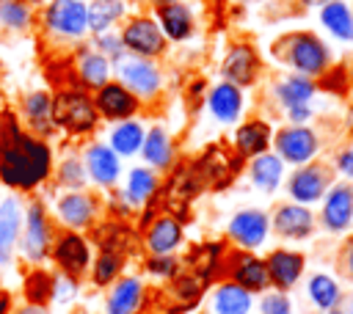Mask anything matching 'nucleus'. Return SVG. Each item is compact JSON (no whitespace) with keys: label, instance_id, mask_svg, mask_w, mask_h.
Segmentation results:
<instances>
[{"label":"nucleus","instance_id":"1","mask_svg":"<svg viewBox=\"0 0 353 314\" xmlns=\"http://www.w3.org/2000/svg\"><path fill=\"white\" fill-rule=\"evenodd\" d=\"M52 174V149L44 138L19 135L14 146L0 151V182L11 190H36Z\"/></svg>","mask_w":353,"mask_h":314},{"label":"nucleus","instance_id":"2","mask_svg":"<svg viewBox=\"0 0 353 314\" xmlns=\"http://www.w3.org/2000/svg\"><path fill=\"white\" fill-rule=\"evenodd\" d=\"M270 55L281 66H290L292 74H303V77H312V80L320 77L331 66L328 44L312 30H292V33L279 36L270 44Z\"/></svg>","mask_w":353,"mask_h":314},{"label":"nucleus","instance_id":"3","mask_svg":"<svg viewBox=\"0 0 353 314\" xmlns=\"http://www.w3.org/2000/svg\"><path fill=\"white\" fill-rule=\"evenodd\" d=\"M52 124L55 129H63L74 138L91 135L99 124V113L94 107V99L80 85L58 88L52 96Z\"/></svg>","mask_w":353,"mask_h":314},{"label":"nucleus","instance_id":"4","mask_svg":"<svg viewBox=\"0 0 353 314\" xmlns=\"http://www.w3.org/2000/svg\"><path fill=\"white\" fill-rule=\"evenodd\" d=\"M323 143L314 127L309 124H287L281 129L273 132V151L279 154V160L284 165H306L314 163L320 154Z\"/></svg>","mask_w":353,"mask_h":314},{"label":"nucleus","instance_id":"5","mask_svg":"<svg viewBox=\"0 0 353 314\" xmlns=\"http://www.w3.org/2000/svg\"><path fill=\"white\" fill-rule=\"evenodd\" d=\"M221 278H226V281L243 286V289L251 292L254 297L262 295L265 289H270V284H268V270H265V259L256 256V251L229 248L226 256H223Z\"/></svg>","mask_w":353,"mask_h":314},{"label":"nucleus","instance_id":"6","mask_svg":"<svg viewBox=\"0 0 353 314\" xmlns=\"http://www.w3.org/2000/svg\"><path fill=\"white\" fill-rule=\"evenodd\" d=\"M270 237V215L259 207L237 209L226 223V242L240 251H259Z\"/></svg>","mask_w":353,"mask_h":314},{"label":"nucleus","instance_id":"7","mask_svg":"<svg viewBox=\"0 0 353 314\" xmlns=\"http://www.w3.org/2000/svg\"><path fill=\"white\" fill-rule=\"evenodd\" d=\"M240 165H243V160H240L234 151H226V149H221V146L212 143L210 149H204V151L193 160L190 171H193V176L199 179L201 190H204V187L223 190V187H229V182L237 176Z\"/></svg>","mask_w":353,"mask_h":314},{"label":"nucleus","instance_id":"8","mask_svg":"<svg viewBox=\"0 0 353 314\" xmlns=\"http://www.w3.org/2000/svg\"><path fill=\"white\" fill-rule=\"evenodd\" d=\"M127 55H135V58H160L168 47L160 25L154 17H132L124 22L121 33H119Z\"/></svg>","mask_w":353,"mask_h":314},{"label":"nucleus","instance_id":"9","mask_svg":"<svg viewBox=\"0 0 353 314\" xmlns=\"http://www.w3.org/2000/svg\"><path fill=\"white\" fill-rule=\"evenodd\" d=\"M50 256L55 259L61 275L74 278V281H80V278L88 273L91 259H94V256H91V242H88L80 231H72V229L61 231V234L52 240Z\"/></svg>","mask_w":353,"mask_h":314},{"label":"nucleus","instance_id":"10","mask_svg":"<svg viewBox=\"0 0 353 314\" xmlns=\"http://www.w3.org/2000/svg\"><path fill=\"white\" fill-rule=\"evenodd\" d=\"M317 223L328 234H347L353 229V182H331L320 201Z\"/></svg>","mask_w":353,"mask_h":314},{"label":"nucleus","instance_id":"11","mask_svg":"<svg viewBox=\"0 0 353 314\" xmlns=\"http://www.w3.org/2000/svg\"><path fill=\"white\" fill-rule=\"evenodd\" d=\"M265 270H268V284L270 289L279 292H292L303 275H306V253L295 248H270L265 256Z\"/></svg>","mask_w":353,"mask_h":314},{"label":"nucleus","instance_id":"12","mask_svg":"<svg viewBox=\"0 0 353 314\" xmlns=\"http://www.w3.org/2000/svg\"><path fill=\"white\" fill-rule=\"evenodd\" d=\"M116 72H119V83L127 91H132L138 99H154L163 91V72L149 58L127 55L124 61L116 63Z\"/></svg>","mask_w":353,"mask_h":314},{"label":"nucleus","instance_id":"13","mask_svg":"<svg viewBox=\"0 0 353 314\" xmlns=\"http://www.w3.org/2000/svg\"><path fill=\"white\" fill-rule=\"evenodd\" d=\"M317 229V215L312 212V207L295 204V201H281L273 207L270 215V231L287 242H301L309 240Z\"/></svg>","mask_w":353,"mask_h":314},{"label":"nucleus","instance_id":"14","mask_svg":"<svg viewBox=\"0 0 353 314\" xmlns=\"http://www.w3.org/2000/svg\"><path fill=\"white\" fill-rule=\"evenodd\" d=\"M328 187H331V171L325 165H320V163L298 165L287 176V196H290V201L303 204V207L320 204Z\"/></svg>","mask_w":353,"mask_h":314},{"label":"nucleus","instance_id":"15","mask_svg":"<svg viewBox=\"0 0 353 314\" xmlns=\"http://www.w3.org/2000/svg\"><path fill=\"white\" fill-rule=\"evenodd\" d=\"M44 25L61 39L80 41L88 30V11L83 0H52L44 8Z\"/></svg>","mask_w":353,"mask_h":314},{"label":"nucleus","instance_id":"16","mask_svg":"<svg viewBox=\"0 0 353 314\" xmlns=\"http://www.w3.org/2000/svg\"><path fill=\"white\" fill-rule=\"evenodd\" d=\"M259 72H262V61H259V52L254 50V44L234 41L226 50L223 63H221V74L226 83H232L237 88H251L259 80Z\"/></svg>","mask_w":353,"mask_h":314},{"label":"nucleus","instance_id":"17","mask_svg":"<svg viewBox=\"0 0 353 314\" xmlns=\"http://www.w3.org/2000/svg\"><path fill=\"white\" fill-rule=\"evenodd\" d=\"M55 209H58V220H61L66 229H72V231H85V229H91V226L97 223L102 207H99V198H97L94 193L69 190V193H63V196L58 198Z\"/></svg>","mask_w":353,"mask_h":314},{"label":"nucleus","instance_id":"18","mask_svg":"<svg viewBox=\"0 0 353 314\" xmlns=\"http://www.w3.org/2000/svg\"><path fill=\"white\" fill-rule=\"evenodd\" d=\"M94 107L102 118L108 121H127V118H135V113L141 110V99L127 91L119 80H108L102 88L94 91Z\"/></svg>","mask_w":353,"mask_h":314},{"label":"nucleus","instance_id":"19","mask_svg":"<svg viewBox=\"0 0 353 314\" xmlns=\"http://www.w3.org/2000/svg\"><path fill=\"white\" fill-rule=\"evenodd\" d=\"M52 226L44 212L41 201H33L25 212V234H22V251L30 262H44L52 248Z\"/></svg>","mask_w":353,"mask_h":314},{"label":"nucleus","instance_id":"20","mask_svg":"<svg viewBox=\"0 0 353 314\" xmlns=\"http://www.w3.org/2000/svg\"><path fill=\"white\" fill-rule=\"evenodd\" d=\"M141 242L146 253H176L185 245V223L174 215H157L146 229H141Z\"/></svg>","mask_w":353,"mask_h":314},{"label":"nucleus","instance_id":"21","mask_svg":"<svg viewBox=\"0 0 353 314\" xmlns=\"http://www.w3.org/2000/svg\"><path fill=\"white\" fill-rule=\"evenodd\" d=\"M229 251V242L223 240H204L199 245H193L188 251V256L182 259V267L190 270L193 275H199L207 286H212L221 278V267H223V256Z\"/></svg>","mask_w":353,"mask_h":314},{"label":"nucleus","instance_id":"22","mask_svg":"<svg viewBox=\"0 0 353 314\" xmlns=\"http://www.w3.org/2000/svg\"><path fill=\"white\" fill-rule=\"evenodd\" d=\"M273 146V127L265 118H245L243 124L234 127L232 135V151L240 160H254Z\"/></svg>","mask_w":353,"mask_h":314},{"label":"nucleus","instance_id":"23","mask_svg":"<svg viewBox=\"0 0 353 314\" xmlns=\"http://www.w3.org/2000/svg\"><path fill=\"white\" fill-rule=\"evenodd\" d=\"M146 284L141 275H121L110 284L105 297V314H141L146 303Z\"/></svg>","mask_w":353,"mask_h":314},{"label":"nucleus","instance_id":"24","mask_svg":"<svg viewBox=\"0 0 353 314\" xmlns=\"http://www.w3.org/2000/svg\"><path fill=\"white\" fill-rule=\"evenodd\" d=\"M83 165H85L88 179L94 185L105 187V190H113L116 182H119V176H121V157L108 143H91V146H85Z\"/></svg>","mask_w":353,"mask_h":314},{"label":"nucleus","instance_id":"25","mask_svg":"<svg viewBox=\"0 0 353 314\" xmlns=\"http://www.w3.org/2000/svg\"><path fill=\"white\" fill-rule=\"evenodd\" d=\"M303 289H306V300H309L312 308L320 311V314L345 306V289H342V284H339V278H336L334 273H325V270L309 273Z\"/></svg>","mask_w":353,"mask_h":314},{"label":"nucleus","instance_id":"26","mask_svg":"<svg viewBox=\"0 0 353 314\" xmlns=\"http://www.w3.org/2000/svg\"><path fill=\"white\" fill-rule=\"evenodd\" d=\"M88 242H94L99 251H116V253L130 256V251L138 242V234L127 220L108 218V220L91 226V240Z\"/></svg>","mask_w":353,"mask_h":314},{"label":"nucleus","instance_id":"27","mask_svg":"<svg viewBox=\"0 0 353 314\" xmlns=\"http://www.w3.org/2000/svg\"><path fill=\"white\" fill-rule=\"evenodd\" d=\"M256 306V297L251 292H245L243 286L218 278L210 289V314H251Z\"/></svg>","mask_w":353,"mask_h":314},{"label":"nucleus","instance_id":"28","mask_svg":"<svg viewBox=\"0 0 353 314\" xmlns=\"http://www.w3.org/2000/svg\"><path fill=\"white\" fill-rule=\"evenodd\" d=\"M243 105H245L243 88H237L226 80L215 83L207 94V110L218 124H237V118L243 113Z\"/></svg>","mask_w":353,"mask_h":314},{"label":"nucleus","instance_id":"29","mask_svg":"<svg viewBox=\"0 0 353 314\" xmlns=\"http://www.w3.org/2000/svg\"><path fill=\"white\" fill-rule=\"evenodd\" d=\"M141 157H143L146 168H152V171H171V168H174L176 151H174V140H171V135L165 132V127L152 124V127L143 132Z\"/></svg>","mask_w":353,"mask_h":314},{"label":"nucleus","instance_id":"30","mask_svg":"<svg viewBox=\"0 0 353 314\" xmlns=\"http://www.w3.org/2000/svg\"><path fill=\"white\" fill-rule=\"evenodd\" d=\"M154 14H157V25H160L165 41H176V44H182V41H188V39L193 36L196 22H193V14H190V8H188L185 3L176 0V3L157 6Z\"/></svg>","mask_w":353,"mask_h":314},{"label":"nucleus","instance_id":"31","mask_svg":"<svg viewBox=\"0 0 353 314\" xmlns=\"http://www.w3.org/2000/svg\"><path fill=\"white\" fill-rule=\"evenodd\" d=\"M157 193H160V176H157V171H152L146 165L130 168L127 185L121 190V198L130 204V209L146 207L152 198H157Z\"/></svg>","mask_w":353,"mask_h":314},{"label":"nucleus","instance_id":"32","mask_svg":"<svg viewBox=\"0 0 353 314\" xmlns=\"http://www.w3.org/2000/svg\"><path fill=\"white\" fill-rule=\"evenodd\" d=\"M74 77L83 91H97L110 80V61L102 58L94 47H83L74 58Z\"/></svg>","mask_w":353,"mask_h":314},{"label":"nucleus","instance_id":"33","mask_svg":"<svg viewBox=\"0 0 353 314\" xmlns=\"http://www.w3.org/2000/svg\"><path fill=\"white\" fill-rule=\"evenodd\" d=\"M248 179L259 193H276L284 182V163L276 151H265L248 160Z\"/></svg>","mask_w":353,"mask_h":314},{"label":"nucleus","instance_id":"34","mask_svg":"<svg viewBox=\"0 0 353 314\" xmlns=\"http://www.w3.org/2000/svg\"><path fill=\"white\" fill-rule=\"evenodd\" d=\"M314 94H317V80L303 74H287L273 85V96L281 105V110H290L295 105H309Z\"/></svg>","mask_w":353,"mask_h":314},{"label":"nucleus","instance_id":"35","mask_svg":"<svg viewBox=\"0 0 353 314\" xmlns=\"http://www.w3.org/2000/svg\"><path fill=\"white\" fill-rule=\"evenodd\" d=\"M19 226H22V212L19 201L14 196H6L0 201V267L11 259L14 245L19 240Z\"/></svg>","mask_w":353,"mask_h":314},{"label":"nucleus","instance_id":"36","mask_svg":"<svg viewBox=\"0 0 353 314\" xmlns=\"http://www.w3.org/2000/svg\"><path fill=\"white\" fill-rule=\"evenodd\" d=\"M22 107H25L28 124L33 127V135L36 138H47V135L55 132V124H52V94H47V91H30L22 99Z\"/></svg>","mask_w":353,"mask_h":314},{"label":"nucleus","instance_id":"37","mask_svg":"<svg viewBox=\"0 0 353 314\" xmlns=\"http://www.w3.org/2000/svg\"><path fill=\"white\" fill-rule=\"evenodd\" d=\"M320 25L345 44H353V11L345 0H328L320 6Z\"/></svg>","mask_w":353,"mask_h":314},{"label":"nucleus","instance_id":"38","mask_svg":"<svg viewBox=\"0 0 353 314\" xmlns=\"http://www.w3.org/2000/svg\"><path fill=\"white\" fill-rule=\"evenodd\" d=\"M207 289L210 286L199 275H193L190 270H185V267L168 281L171 303H182V306H193V308H199V300L207 295Z\"/></svg>","mask_w":353,"mask_h":314},{"label":"nucleus","instance_id":"39","mask_svg":"<svg viewBox=\"0 0 353 314\" xmlns=\"http://www.w3.org/2000/svg\"><path fill=\"white\" fill-rule=\"evenodd\" d=\"M143 124L135 121V118H127V121H119L113 129H110V149L119 154V157H132L141 151V143H143Z\"/></svg>","mask_w":353,"mask_h":314},{"label":"nucleus","instance_id":"40","mask_svg":"<svg viewBox=\"0 0 353 314\" xmlns=\"http://www.w3.org/2000/svg\"><path fill=\"white\" fill-rule=\"evenodd\" d=\"M88 11V30L97 33H108L127 11L124 0H91V6H85Z\"/></svg>","mask_w":353,"mask_h":314},{"label":"nucleus","instance_id":"41","mask_svg":"<svg viewBox=\"0 0 353 314\" xmlns=\"http://www.w3.org/2000/svg\"><path fill=\"white\" fill-rule=\"evenodd\" d=\"M124 264H127V256H124V253L99 251V253L91 259V284H94V286H110L116 278L124 275Z\"/></svg>","mask_w":353,"mask_h":314},{"label":"nucleus","instance_id":"42","mask_svg":"<svg viewBox=\"0 0 353 314\" xmlns=\"http://www.w3.org/2000/svg\"><path fill=\"white\" fill-rule=\"evenodd\" d=\"M52 289H55V275L41 270V267H33L22 281L25 300L33 306H47L52 300Z\"/></svg>","mask_w":353,"mask_h":314},{"label":"nucleus","instance_id":"43","mask_svg":"<svg viewBox=\"0 0 353 314\" xmlns=\"http://www.w3.org/2000/svg\"><path fill=\"white\" fill-rule=\"evenodd\" d=\"M0 22L8 30H25L33 22V8L28 0H0Z\"/></svg>","mask_w":353,"mask_h":314},{"label":"nucleus","instance_id":"44","mask_svg":"<svg viewBox=\"0 0 353 314\" xmlns=\"http://www.w3.org/2000/svg\"><path fill=\"white\" fill-rule=\"evenodd\" d=\"M143 270H146V275L168 284L182 270V259L176 253H146L143 256Z\"/></svg>","mask_w":353,"mask_h":314},{"label":"nucleus","instance_id":"45","mask_svg":"<svg viewBox=\"0 0 353 314\" xmlns=\"http://www.w3.org/2000/svg\"><path fill=\"white\" fill-rule=\"evenodd\" d=\"M58 185L66 187V190H83L85 182H88V174H85V165L80 157H66L61 165H58V174H55Z\"/></svg>","mask_w":353,"mask_h":314},{"label":"nucleus","instance_id":"46","mask_svg":"<svg viewBox=\"0 0 353 314\" xmlns=\"http://www.w3.org/2000/svg\"><path fill=\"white\" fill-rule=\"evenodd\" d=\"M256 308L259 314H295L292 297L290 292H279V289H265L262 295H256Z\"/></svg>","mask_w":353,"mask_h":314},{"label":"nucleus","instance_id":"47","mask_svg":"<svg viewBox=\"0 0 353 314\" xmlns=\"http://www.w3.org/2000/svg\"><path fill=\"white\" fill-rule=\"evenodd\" d=\"M94 50H97L102 58H108L110 63H119V61L127 58V50H124V44H121L119 33H97V36H94Z\"/></svg>","mask_w":353,"mask_h":314},{"label":"nucleus","instance_id":"48","mask_svg":"<svg viewBox=\"0 0 353 314\" xmlns=\"http://www.w3.org/2000/svg\"><path fill=\"white\" fill-rule=\"evenodd\" d=\"M317 88H323V91H334V94H345V91L350 88L347 69H345V66H328V69L320 74Z\"/></svg>","mask_w":353,"mask_h":314},{"label":"nucleus","instance_id":"49","mask_svg":"<svg viewBox=\"0 0 353 314\" xmlns=\"http://www.w3.org/2000/svg\"><path fill=\"white\" fill-rule=\"evenodd\" d=\"M19 135H22V129H19L17 116L8 107H0V151H6L8 146H14Z\"/></svg>","mask_w":353,"mask_h":314},{"label":"nucleus","instance_id":"50","mask_svg":"<svg viewBox=\"0 0 353 314\" xmlns=\"http://www.w3.org/2000/svg\"><path fill=\"white\" fill-rule=\"evenodd\" d=\"M334 168L342 176V182H353V146H345L334 157Z\"/></svg>","mask_w":353,"mask_h":314},{"label":"nucleus","instance_id":"51","mask_svg":"<svg viewBox=\"0 0 353 314\" xmlns=\"http://www.w3.org/2000/svg\"><path fill=\"white\" fill-rule=\"evenodd\" d=\"M77 295V281L66 278V275H55V289H52V300L58 303H69Z\"/></svg>","mask_w":353,"mask_h":314},{"label":"nucleus","instance_id":"52","mask_svg":"<svg viewBox=\"0 0 353 314\" xmlns=\"http://www.w3.org/2000/svg\"><path fill=\"white\" fill-rule=\"evenodd\" d=\"M336 264H339V273L353 284V234L342 242L339 248V256H336Z\"/></svg>","mask_w":353,"mask_h":314},{"label":"nucleus","instance_id":"53","mask_svg":"<svg viewBox=\"0 0 353 314\" xmlns=\"http://www.w3.org/2000/svg\"><path fill=\"white\" fill-rule=\"evenodd\" d=\"M287 113V121L290 124H309L312 121V116H314V110H312V105H295V107H290V110H284Z\"/></svg>","mask_w":353,"mask_h":314},{"label":"nucleus","instance_id":"54","mask_svg":"<svg viewBox=\"0 0 353 314\" xmlns=\"http://www.w3.org/2000/svg\"><path fill=\"white\" fill-rule=\"evenodd\" d=\"M17 314H47L44 306H33V303H25L22 308H17Z\"/></svg>","mask_w":353,"mask_h":314},{"label":"nucleus","instance_id":"55","mask_svg":"<svg viewBox=\"0 0 353 314\" xmlns=\"http://www.w3.org/2000/svg\"><path fill=\"white\" fill-rule=\"evenodd\" d=\"M8 311H11V295L0 292V314H8Z\"/></svg>","mask_w":353,"mask_h":314},{"label":"nucleus","instance_id":"56","mask_svg":"<svg viewBox=\"0 0 353 314\" xmlns=\"http://www.w3.org/2000/svg\"><path fill=\"white\" fill-rule=\"evenodd\" d=\"M301 3V8H320V6H325L328 0H298Z\"/></svg>","mask_w":353,"mask_h":314},{"label":"nucleus","instance_id":"57","mask_svg":"<svg viewBox=\"0 0 353 314\" xmlns=\"http://www.w3.org/2000/svg\"><path fill=\"white\" fill-rule=\"evenodd\" d=\"M345 127H347V135L353 138V105L347 107V116H345Z\"/></svg>","mask_w":353,"mask_h":314},{"label":"nucleus","instance_id":"58","mask_svg":"<svg viewBox=\"0 0 353 314\" xmlns=\"http://www.w3.org/2000/svg\"><path fill=\"white\" fill-rule=\"evenodd\" d=\"M345 311H347V314H353V295H350V297H345Z\"/></svg>","mask_w":353,"mask_h":314},{"label":"nucleus","instance_id":"59","mask_svg":"<svg viewBox=\"0 0 353 314\" xmlns=\"http://www.w3.org/2000/svg\"><path fill=\"white\" fill-rule=\"evenodd\" d=\"M325 314H347V311H345V306H339V308H331V311H325Z\"/></svg>","mask_w":353,"mask_h":314},{"label":"nucleus","instance_id":"60","mask_svg":"<svg viewBox=\"0 0 353 314\" xmlns=\"http://www.w3.org/2000/svg\"><path fill=\"white\" fill-rule=\"evenodd\" d=\"M154 6H165V3H176V0H152Z\"/></svg>","mask_w":353,"mask_h":314},{"label":"nucleus","instance_id":"61","mask_svg":"<svg viewBox=\"0 0 353 314\" xmlns=\"http://www.w3.org/2000/svg\"><path fill=\"white\" fill-rule=\"evenodd\" d=\"M193 314H210V311H193Z\"/></svg>","mask_w":353,"mask_h":314}]
</instances>
